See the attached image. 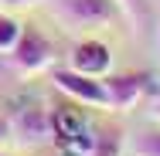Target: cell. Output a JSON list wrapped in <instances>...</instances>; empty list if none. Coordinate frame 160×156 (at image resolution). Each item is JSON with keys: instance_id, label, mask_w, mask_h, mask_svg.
Wrapping results in <instances>:
<instances>
[{"instance_id": "5", "label": "cell", "mask_w": 160, "mask_h": 156, "mask_svg": "<svg viewBox=\"0 0 160 156\" xmlns=\"http://www.w3.org/2000/svg\"><path fill=\"white\" fill-rule=\"evenodd\" d=\"M102 85H106V95H109V109L112 112H126L147 95L150 75L147 71H106Z\"/></svg>"}, {"instance_id": "7", "label": "cell", "mask_w": 160, "mask_h": 156, "mask_svg": "<svg viewBox=\"0 0 160 156\" xmlns=\"http://www.w3.org/2000/svg\"><path fill=\"white\" fill-rule=\"evenodd\" d=\"M51 132H55L58 143H85L89 146V139H92V129L85 122L82 109H75L72 98L58 109H51Z\"/></svg>"}, {"instance_id": "8", "label": "cell", "mask_w": 160, "mask_h": 156, "mask_svg": "<svg viewBox=\"0 0 160 156\" xmlns=\"http://www.w3.org/2000/svg\"><path fill=\"white\" fill-rule=\"evenodd\" d=\"M126 149V129L119 122H99L89 139V156H123Z\"/></svg>"}, {"instance_id": "10", "label": "cell", "mask_w": 160, "mask_h": 156, "mask_svg": "<svg viewBox=\"0 0 160 156\" xmlns=\"http://www.w3.org/2000/svg\"><path fill=\"white\" fill-rule=\"evenodd\" d=\"M129 156H160V125L157 129H140L129 139Z\"/></svg>"}, {"instance_id": "13", "label": "cell", "mask_w": 160, "mask_h": 156, "mask_svg": "<svg viewBox=\"0 0 160 156\" xmlns=\"http://www.w3.org/2000/svg\"><path fill=\"white\" fill-rule=\"evenodd\" d=\"M34 0H0V10H14V7H28Z\"/></svg>"}, {"instance_id": "4", "label": "cell", "mask_w": 160, "mask_h": 156, "mask_svg": "<svg viewBox=\"0 0 160 156\" xmlns=\"http://www.w3.org/2000/svg\"><path fill=\"white\" fill-rule=\"evenodd\" d=\"M55 14L68 27H99L112 24L116 0H55Z\"/></svg>"}, {"instance_id": "3", "label": "cell", "mask_w": 160, "mask_h": 156, "mask_svg": "<svg viewBox=\"0 0 160 156\" xmlns=\"http://www.w3.org/2000/svg\"><path fill=\"white\" fill-rule=\"evenodd\" d=\"M10 64H14L24 78L44 71V68L51 64V41L38 31L34 24H24L17 44H14V51H10Z\"/></svg>"}, {"instance_id": "16", "label": "cell", "mask_w": 160, "mask_h": 156, "mask_svg": "<svg viewBox=\"0 0 160 156\" xmlns=\"http://www.w3.org/2000/svg\"><path fill=\"white\" fill-rule=\"evenodd\" d=\"M0 156H7V153H0Z\"/></svg>"}, {"instance_id": "2", "label": "cell", "mask_w": 160, "mask_h": 156, "mask_svg": "<svg viewBox=\"0 0 160 156\" xmlns=\"http://www.w3.org/2000/svg\"><path fill=\"white\" fill-rule=\"evenodd\" d=\"M10 139L24 149H38L48 139H55L51 132V109L44 105H24L10 116Z\"/></svg>"}, {"instance_id": "6", "label": "cell", "mask_w": 160, "mask_h": 156, "mask_svg": "<svg viewBox=\"0 0 160 156\" xmlns=\"http://www.w3.org/2000/svg\"><path fill=\"white\" fill-rule=\"evenodd\" d=\"M68 68H75L82 75H92V78H102L106 71H112V51H109V44H102L96 37H85L72 48Z\"/></svg>"}, {"instance_id": "11", "label": "cell", "mask_w": 160, "mask_h": 156, "mask_svg": "<svg viewBox=\"0 0 160 156\" xmlns=\"http://www.w3.org/2000/svg\"><path fill=\"white\" fill-rule=\"evenodd\" d=\"M21 27L24 24H17V17H10L7 10H0V54H10L14 51V44L21 37Z\"/></svg>"}, {"instance_id": "9", "label": "cell", "mask_w": 160, "mask_h": 156, "mask_svg": "<svg viewBox=\"0 0 160 156\" xmlns=\"http://www.w3.org/2000/svg\"><path fill=\"white\" fill-rule=\"evenodd\" d=\"M116 7L123 10V17L129 21L133 34H147L150 24H153V7L150 0H116Z\"/></svg>"}, {"instance_id": "12", "label": "cell", "mask_w": 160, "mask_h": 156, "mask_svg": "<svg viewBox=\"0 0 160 156\" xmlns=\"http://www.w3.org/2000/svg\"><path fill=\"white\" fill-rule=\"evenodd\" d=\"M10 139V116H0V143Z\"/></svg>"}, {"instance_id": "15", "label": "cell", "mask_w": 160, "mask_h": 156, "mask_svg": "<svg viewBox=\"0 0 160 156\" xmlns=\"http://www.w3.org/2000/svg\"><path fill=\"white\" fill-rule=\"evenodd\" d=\"M51 156H62V153H51Z\"/></svg>"}, {"instance_id": "14", "label": "cell", "mask_w": 160, "mask_h": 156, "mask_svg": "<svg viewBox=\"0 0 160 156\" xmlns=\"http://www.w3.org/2000/svg\"><path fill=\"white\" fill-rule=\"evenodd\" d=\"M153 119H157V122H160V98H157V102H153Z\"/></svg>"}, {"instance_id": "1", "label": "cell", "mask_w": 160, "mask_h": 156, "mask_svg": "<svg viewBox=\"0 0 160 156\" xmlns=\"http://www.w3.org/2000/svg\"><path fill=\"white\" fill-rule=\"evenodd\" d=\"M51 82H55V88H58L65 98H72L75 105L109 109V95H106L102 78L82 75V71H75V68H58V71H51Z\"/></svg>"}]
</instances>
